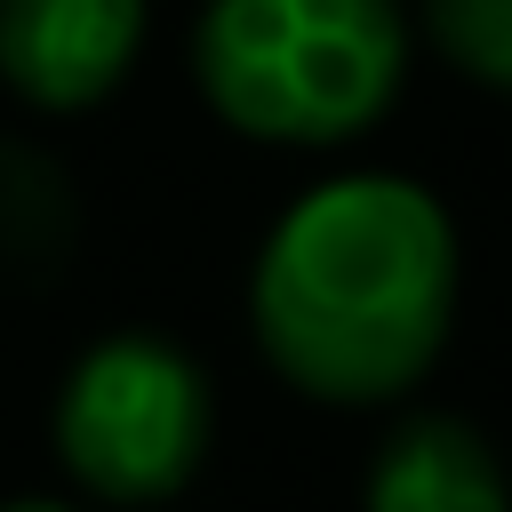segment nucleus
<instances>
[{
    "mask_svg": "<svg viewBox=\"0 0 512 512\" xmlns=\"http://www.w3.org/2000/svg\"><path fill=\"white\" fill-rule=\"evenodd\" d=\"M0 512H96V504H80V496H8Z\"/></svg>",
    "mask_w": 512,
    "mask_h": 512,
    "instance_id": "0eeeda50",
    "label": "nucleus"
},
{
    "mask_svg": "<svg viewBox=\"0 0 512 512\" xmlns=\"http://www.w3.org/2000/svg\"><path fill=\"white\" fill-rule=\"evenodd\" d=\"M360 512H512V472L488 432L448 408H416L376 440L360 472Z\"/></svg>",
    "mask_w": 512,
    "mask_h": 512,
    "instance_id": "39448f33",
    "label": "nucleus"
},
{
    "mask_svg": "<svg viewBox=\"0 0 512 512\" xmlns=\"http://www.w3.org/2000/svg\"><path fill=\"white\" fill-rule=\"evenodd\" d=\"M456 304V216L400 168L312 176L248 264V336L264 368L320 408H400L440 368Z\"/></svg>",
    "mask_w": 512,
    "mask_h": 512,
    "instance_id": "f257e3e1",
    "label": "nucleus"
},
{
    "mask_svg": "<svg viewBox=\"0 0 512 512\" xmlns=\"http://www.w3.org/2000/svg\"><path fill=\"white\" fill-rule=\"evenodd\" d=\"M408 24L456 80L512 96V0H416Z\"/></svg>",
    "mask_w": 512,
    "mask_h": 512,
    "instance_id": "423d86ee",
    "label": "nucleus"
},
{
    "mask_svg": "<svg viewBox=\"0 0 512 512\" xmlns=\"http://www.w3.org/2000/svg\"><path fill=\"white\" fill-rule=\"evenodd\" d=\"M152 40V0H0V88L24 112L72 120L128 88Z\"/></svg>",
    "mask_w": 512,
    "mask_h": 512,
    "instance_id": "20e7f679",
    "label": "nucleus"
},
{
    "mask_svg": "<svg viewBox=\"0 0 512 512\" xmlns=\"http://www.w3.org/2000/svg\"><path fill=\"white\" fill-rule=\"evenodd\" d=\"M200 104L272 152H344L392 120L416 24L400 0H200L192 16Z\"/></svg>",
    "mask_w": 512,
    "mask_h": 512,
    "instance_id": "f03ea898",
    "label": "nucleus"
},
{
    "mask_svg": "<svg viewBox=\"0 0 512 512\" xmlns=\"http://www.w3.org/2000/svg\"><path fill=\"white\" fill-rule=\"evenodd\" d=\"M48 448L80 504L144 512L200 480L216 448L208 368L160 328H112L72 352L48 400Z\"/></svg>",
    "mask_w": 512,
    "mask_h": 512,
    "instance_id": "7ed1b4c3",
    "label": "nucleus"
}]
</instances>
